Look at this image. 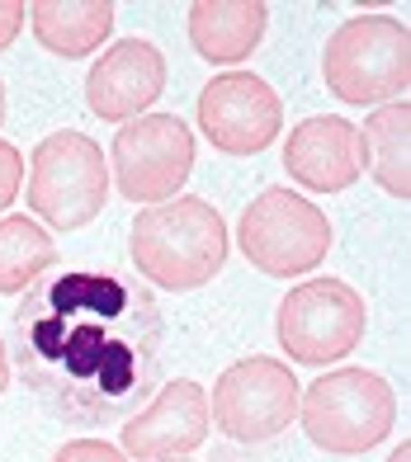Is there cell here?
I'll use <instances>...</instances> for the list:
<instances>
[{
  "label": "cell",
  "instance_id": "cell-1",
  "mask_svg": "<svg viewBox=\"0 0 411 462\" xmlns=\"http://www.w3.org/2000/svg\"><path fill=\"white\" fill-rule=\"evenodd\" d=\"M10 345L24 387L80 430L137 415L161 387L166 317L142 279L114 269H61L14 307Z\"/></svg>",
  "mask_w": 411,
  "mask_h": 462
},
{
  "label": "cell",
  "instance_id": "cell-2",
  "mask_svg": "<svg viewBox=\"0 0 411 462\" xmlns=\"http://www.w3.org/2000/svg\"><path fill=\"white\" fill-rule=\"evenodd\" d=\"M228 222L209 199L180 194L171 203L142 208L133 217L128 255L137 279L166 292H194L228 264Z\"/></svg>",
  "mask_w": 411,
  "mask_h": 462
},
{
  "label": "cell",
  "instance_id": "cell-3",
  "mask_svg": "<svg viewBox=\"0 0 411 462\" xmlns=\"http://www.w3.org/2000/svg\"><path fill=\"white\" fill-rule=\"evenodd\" d=\"M322 80L341 104H393L411 86V29L393 14H355L326 38Z\"/></svg>",
  "mask_w": 411,
  "mask_h": 462
},
{
  "label": "cell",
  "instance_id": "cell-4",
  "mask_svg": "<svg viewBox=\"0 0 411 462\" xmlns=\"http://www.w3.org/2000/svg\"><path fill=\"white\" fill-rule=\"evenodd\" d=\"M298 420L322 453L355 457L393 434L397 396L369 368H332L298 396Z\"/></svg>",
  "mask_w": 411,
  "mask_h": 462
},
{
  "label": "cell",
  "instance_id": "cell-5",
  "mask_svg": "<svg viewBox=\"0 0 411 462\" xmlns=\"http://www.w3.org/2000/svg\"><path fill=\"white\" fill-rule=\"evenodd\" d=\"M237 245L260 274L270 279H303L332 250V222L317 203H307L294 189H265L256 203H246L237 222Z\"/></svg>",
  "mask_w": 411,
  "mask_h": 462
},
{
  "label": "cell",
  "instance_id": "cell-6",
  "mask_svg": "<svg viewBox=\"0 0 411 462\" xmlns=\"http://www.w3.org/2000/svg\"><path fill=\"white\" fill-rule=\"evenodd\" d=\"M109 199V161L99 142L61 128L33 146L29 161V208L57 231H76L99 217Z\"/></svg>",
  "mask_w": 411,
  "mask_h": 462
},
{
  "label": "cell",
  "instance_id": "cell-7",
  "mask_svg": "<svg viewBox=\"0 0 411 462\" xmlns=\"http://www.w3.org/2000/svg\"><path fill=\"white\" fill-rule=\"evenodd\" d=\"M364 298L341 279H307L284 292L275 311V335L294 364H336L364 340Z\"/></svg>",
  "mask_w": 411,
  "mask_h": 462
},
{
  "label": "cell",
  "instance_id": "cell-8",
  "mask_svg": "<svg viewBox=\"0 0 411 462\" xmlns=\"http://www.w3.org/2000/svg\"><path fill=\"white\" fill-rule=\"evenodd\" d=\"M298 377L284 359L270 354H251L237 359L232 368H222L213 383L209 420L232 439V444H270L298 420Z\"/></svg>",
  "mask_w": 411,
  "mask_h": 462
},
{
  "label": "cell",
  "instance_id": "cell-9",
  "mask_svg": "<svg viewBox=\"0 0 411 462\" xmlns=\"http://www.w3.org/2000/svg\"><path fill=\"white\" fill-rule=\"evenodd\" d=\"M109 171L128 203H171L194 171V133L175 114H142L128 128H118Z\"/></svg>",
  "mask_w": 411,
  "mask_h": 462
},
{
  "label": "cell",
  "instance_id": "cell-10",
  "mask_svg": "<svg viewBox=\"0 0 411 462\" xmlns=\"http://www.w3.org/2000/svg\"><path fill=\"white\" fill-rule=\"evenodd\" d=\"M199 128L218 152L228 156H256L265 152L284 128V104L270 90V80L251 71L213 76L199 95Z\"/></svg>",
  "mask_w": 411,
  "mask_h": 462
},
{
  "label": "cell",
  "instance_id": "cell-11",
  "mask_svg": "<svg viewBox=\"0 0 411 462\" xmlns=\"http://www.w3.org/2000/svg\"><path fill=\"white\" fill-rule=\"evenodd\" d=\"M213 420H209V392L194 377H175V383L152 392V406L142 415H128L118 444L137 462H166L184 457L209 439Z\"/></svg>",
  "mask_w": 411,
  "mask_h": 462
},
{
  "label": "cell",
  "instance_id": "cell-12",
  "mask_svg": "<svg viewBox=\"0 0 411 462\" xmlns=\"http://www.w3.org/2000/svg\"><path fill=\"white\" fill-rule=\"evenodd\" d=\"M166 90V57L147 38H118L86 76V104L105 123H133Z\"/></svg>",
  "mask_w": 411,
  "mask_h": 462
},
{
  "label": "cell",
  "instance_id": "cell-13",
  "mask_svg": "<svg viewBox=\"0 0 411 462\" xmlns=\"http://www.w3.org/2000/svg\"><path fill=\"white\" fill-rule=\"evenodd\" d=\"M284 171L313 194H341L364 175V142L350 118H303L284 142Z\"/></svg>",
  "mask_w": 411,
  "mask_h": 462
},
{
  "label": "cell",
  "instance_id": "cell-14",
  "mask_svg": "<svg viewBox=\"0 0 411 462\" xmlns=\"http://www.w3.org/2000/svg\"><path fill=\"white\" fill-rule=\"evenodd\" d=\"M270 24V10L260 0H199L190 5V43L213 67H237L246 61Z\"/></svg>",
  "mask_w": 411,
  "mask_h": 462
},
{
  "label": "cell",
  "instance_id": "cell-15",
  "mask_svg": "<svg viewBox=\"0 0 411 462\" xmlns=\"http://www.w3.org/2000/svg\"><path fill=\"white\" fill-rule=\"evenodd\" d=\"M118 10L109 0H38L29 5L33 38L57 57H90L114 33Z\"/></svg>",
  "mask_w": 411,
  "mask_h": 462
},
{
  "label": "cell",
  "instance_id": "cell-16",
  "mask_svg": "<svg viewBox=\"0 0 411 462\" xmlns=\"http://www.w3.org/2000/svg\"><path fill=\"white\" fill-rule=\"evenodd\" d=\"M360 142H364V165L374 171L378 189L393 199H411V104L406 99H393V104H378L374 114L364 118L360 128Z\"/></svg>",
  "mask_w": 411,
  "mask_h": 462
},
{
  "label": "cell",
  "instance_id": "cell-17",
  "mask_svg": "<svg viewBox=\"0 0 411 462\" xmlns=\"http://www.w3.org/2000/svg\"><path fill=\"white\" fill-rule=\"evenodd\" d=\"M57 264V241L33 217H0V292H29Z\"/></svg>",
  "mask_w": 411,
  "mask_h": 462
},
{
  "label": "cell",
  "instance_id": "cell-18",
  "mask_svg": "<svg viewBox=\"0 0 411 462\" xmlns=\"http://www.w3.org/2000/svg\"><path fill=\"white\" fill-rule=\"evenodd\" d=\"M52 462H128L123 448L105 444V439H71V444H61L52 453Z\"/></svg>",
  "mask_w": 411,
  "mask_h": 462
},
{
  "label": "cell",
  "instance_id": "cell-19",
  "mask_svg": "<svg viewBox=\"0 0 411 462\" xmlns=\"http://www.w3.org/2000/svg\"><path fill=\"white\" fill-rule=\"evenodd\" d=\"M19 184H24V156H19V146L0 137V213L19 199Z\"/></svg>",
  "mask_w": 411,
  "mask_h": 462
},
{
  "label": "cell",
  "instance_id": "cell-20",
  "mask_svg": "<svg viewBox=\"0 0 411 462\" xmlns=\"http://www.w3.org/2000/svg\"><path fill=\"white\" fill-rule=\"evenodd\" d=\"M24 19H29V5H24V0H0V52H5L14 38H19Z\"/></svg>",
  "mask_w": 411,
  "mask_h": 462
},
{
  "label": "cell",
  "instance_id": "cell-21",
  "mask_svg": "<svg viewBox=\"0 0 411 462\" xmlns=\"http://www.w3.org/2000/svg\"><path fill=\"white\" fill-rule=\"evenodd\" d=\"M5 387H10V349L0 340V396H5Z\"/></svg>",
  "mask_w": 411,
  "mask_h": 462
},
{
  "label": "cell",
  "instance_id": "cell-22",
  "mask_svg": "<svg viewBox=\"0 0 411 462\" xmlns=\"http://www.w3.org/2000/svg\"><path fill=\"white\" fill-rule=\"evenodd\" d=\"M388 462H411V444H406V439H402V448H393V457H388Z\"/></svg>",
  "mask_w": 411,
  "mask_h": 462
},
{
  "label": "cell",
  "instance_id": "cell-23",
  "mask_svg": "<svg viewBox=\"0 0 411 462\" xmlns=\"http://www.w3.org/2000/svg\"><path fill=\"white\" fill-rule=\"evenodd\" d=\"M0 123H5V80H0Z\"/></svg>",
  "mask_w": 411,
  "mask_h": 462
},
{
  "label": "cell",
  "instance_id": "cell-24",
  "mask_svg": "<svg viewBox=\"0 0 411 462\" xmlns=\"http://www.w3.org/2000/svg\"><path fill=\"white\" fill-rule=\"evenodd\" d=\"M166 462H190V457H166Z\"/></svg>",
  "mask_w": 411,
  "mask_h": 462
}]
</instances>
